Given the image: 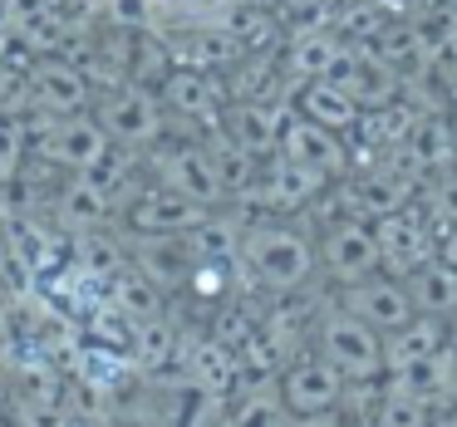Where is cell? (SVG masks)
Here are the masks:
<instances>
[{
	"label": "cell",
	"mask_w": 457,
	"mask_h": 427,
	"mask_svg": "<svg viewBox=\"0 0 457 427\" xmlns=\"http://www.w3.org/2000/svg\"><path fill=\"white\" fill-rule=\"evenodd\" d=\"M241 256H246L251 275H256L261 285H270V290H300L310 280V270H315V250H310V241L295 236V231H286V226L251 231Z\"/></svg>",
	"instance_id": "6da1fadb"
},
{
	"label": "cell",
	"mask_w": 457,
	"mask_h": 427,
	"mask_svg": "<svg viewBox=\"0 0 457 427\" xmlns=\"http://www.w3.org/2000/svg\"><path fill=\"white\" fill-rule=\"evenodd\" d=\"M315 339H320V358H329L349 383H369V378H378L388 368L384 364V334L374 324H364V319H354L349 309L345 315H329Z\"/></svg>",
	"instance_id": "7a4b0ae2"
},
{
	"label": "cell",
	"mask_w": 457,
	"mask_h": 427,
	"mask_svg": "<svg viewBox=\"0 0 457 427\" xmlns=\"http://www.w3.org/2000/svg\"><path fill=\"white\" fill-rule=\"evenodd\" d=\"M345 388H349V378L329 358H300V364L280 368V398H286L290 417L329 413V407L345 403Z\"/></svg>",
	"instance_id": "3957f363"
},
{
	"label": "cell",
	"mask_w": 457,
	"mask_h": 427,
	"mask_svg": "<svg viewBox=\"0 0 457 427\" xmlns=\"http://www.w3.org/2000/svg\"><path fill=\"white\" fill-rule=\"evenodd\" d=\"M378 250H384V266L398 270V275H413L418 266L433 260V231H428V217L413 207H398L388 217L374 221Z\"/></svg>",
	"instance_id": "277c9868"
},
{
	"label": "cell",
	"mask_w": 457,
	"mask_h": 427,
	"mask_svg": "<svg viewBox=\"0 0 457 427\" xmlns=\"http://www.w3.org/2000/svg\"><path fill=\"white\" fill-rule=\"evenodd\" d=\"M325 266L335 270V280H345V285L369 280L378 266H384V250H378L374 226H364V217H349V221H339V226H329Z\"/></svg>",
	"instance_id": "5b68a950"
},
{
	"label": "cell",
	"mask_w": 457,
	"mask_h": 427,
	"mask_svg": "<svg viewBox=\"0 0 457 427\" xmlns=\"http://www.w3.org/2000/svg\"><path fill=\"white\" fill-rule=\"evenodd\" d=\"M345 309L354 319H364V324H374L378 334H394V329H403L408 319L418 315L413 295H408V285H398V280H359V285H345Z\"/></svg>",
	"instance_id": "8992f818"
},
{
	"label": "cell",
	"mask_w": 457,
	"mask_h": 427,
	"mask_svg": "<svg viewBox=\"0 0 457 427\" xmlns=\"http://www.w3.org/2000/svg\"><path fill=\"white\" fill-rule=\"evenodd\" d=\"M394 388L423 398L437 413H443V407H457V344L443 349V354H433V358H418V364H408V368H394Z\"/></svg>",
	"instance_id": "52a82bcc"
},
{
	"label": "cell",
	"mask_w": 457,
	"mask_h": 427,
	"mask_svg": "<svg viewBox=\"0 0 457 427\" xmlns=\"http://www.w3.org/2000/svg\"><path fill=\"white\" fill-rule=\"evenodd\" d=\"M280 152L300 168H315V172H339L345 168V143H339L335 128H320L310 119H290L286 133H280Z\"/></svg>",
	"instance_id": "ba28073f"
},
{
	"label": "cell",
	"mask_w": 457,
	"mask_h": 427,
	"mask_svg": "<svg viewBox=\"0 0 457 427\" xmlns=\"http://www.w3.org/2000/svg\"><path fill=\"white\" fill-rule=\"evenodd\" d=\"M443 349H453L447 319L443 315H413L403 329H394V334L384 339V364L388 368H408V364H418V358L443 354Z\"/></svg>",
	"instance_id": "9c48e42d"
},
{
	"label": "cell",
	"mask_w": 457,
	"mask_h": 427,
	"mask_svg": "<svg viewBox=\"0 0 457 427\" xmlns=\"http://www.w3.org/2000/svg\"><path fill=\"white\" fill-rule=\"evenodd\" d=\"M413 177H403L398 168H388V162H378L374 172H364V177L354 182V192H349V201H354V217H388V211L408 207L413 201Z\"/></svg>",
	"instance_id": "30bf717a"
},
{
	"label": "cell",
	"mask_w": 457,
	"mask_h": 427,
	"mask_svg": "<svg viewBox=\"0 0 457 427\" xmlns=\"http://www.w3.org/2000/svg\"><path fill=\"white\" fill-rule=\"evenodd\" d=\"M237 378H241V358L231 344H221L217 334L187 344V383L192 388H207V393L227 398V388L237 383Z\"/></svg>",
	"instance_id": "8fae6325"
},
{
	"label": "cell",
	"mask_w": 457,
	"mask_h": 427,
	"mask_svg": "<svg viewBox=\"0 0 457 427\" xmlns=\"http://www.w3.org/2000/svg\"><path fill=\"white\" fill-rule=\"evenodd\" d=\"M162 177H168L172 192H182V197L197 201V207H207V201H217L221 192H227L217 177V168H212V152H197V148L172 152V158L162 162Z\"/></svg>",
	"instance_id": "7c38bea8"
},
{
	"label": "cell",
	"mask_w": 457,
	"mask_h": 427,
	"mask_svg": "<svg viewBox=\"0 0 457 427\" xmlns=\"http://www.w3.org/2000/svg\"><path fill=\"white\" fill-rule=\"evenodd\" d=\"M300 119L320 123V128L345 133V128H354V123H359V103H354V94L339 89L335 79H310L305 89H300Z\"/></svg>",
	"instance_id": "4fadbf2b"
},
{
	"label": "cell",
	"mask_w": 457,
	"mask_h": 427,
	"mask_svg": "<svg viewBox=\"0 0 457 427\" xmlns=\"http://www.w3.org/2000/svg\"><path fill=\"white\" fill-rule=\"evenodd\" d=\"M133 221H138L143 231H158V236H178V231L202 226V207L187 201L182 192L162 187V192H153V197H143L138 207H133Z\"/></svg>",
	"instance_id": "5bb4252c"
},
{
	"label": "cell",
	"mask_w": 457,
	"mask_h": 427,
	"mask_svg": "<svg viewBox=\"0 0 457 427\" xmlns=\"http://www.w3.org/2000/svg\"><path fill=\"white\" fill-rule=\"evenodd\" d=\"M408 295H413L418 315H443L453 319L457 315V270L447 260H428L408 275Z\"/></svg>",
	"instance_id": "9a60e30c"
},
{
	"label": "cell",
	"mask_w": 457,
	"mask_h": 427,
	"mask_svg": "<svg viewBox=\"0 0 457 427\" xmlns=\"http://www.w3.org/2000/svg\"><path fill=\"white\" fill-rule=\"evenodd\" d=\"M320 187H325V172L300 168V162L280 158L276 168H270V177H266V187H261V192H266V201L276 211H295V207H305V201H315Z\"/></svg>",
	"instance_id": "2e32d148"
},
{
	"label": "cell",
	"mask_w": 457,
	"mask_h": 427,
	"mask_svg": "<svg viewBox=\"0 0 457 427\" xmlns=\"http://www.w3.org/2000/svg\"><path fill=\"white\" fill-rule=\"evenodd\" d=\"M433 417H437V407H428L423 398H413V393L388 383L384 398L374 403V413H369V427H428Z\"/></svg>",
	"instance_id": "e0dca14e"
},
{
	"label": "cell",
	"mask_w": 457,
	"mask_h": 427,
	"mask_svg": "<svg viewBox=\"0 0 457 427\" xmlns=\"http://www.w3.org/2000/svg\"><path fill=\"white\" fill-rule=\"evenodd\" d=\"M221 427H290V407H286V398H280V388L276 393H246L237 407L227 413V423Z\"/></svg>",
	"instance_id": "ac0fdd59"
},
{
	"label": "cell",
	"mask_w": 457,
	"mask_h": 427,
	"mask_svg": "<svg viewBox=\"0 0 457 427\" xmlns=\"http://www.w3.org/2000/svg\"><path fill=\"white\" fill-rule=\"evenodd\" d=\"M286 113L280 109H256V103H246V109L237 113V143L241 148H270V143H280V133H286Z\"/></svg>",
	"instance_id": "d6986e66"
},
{
	"label": "cell",
	"mask_w": 457,
	"mask_h": 427,
	"mask_svg": "<svg viewBox=\"0 0 457 427\" xmlns=\"http://www.w3.org/2000/svg\"><path fill=\"white\" fill-rule=\"evenodd\" d=\"M50 152L60 162H74V168H94V162L104 158V133L89 128V123H70V128H60V138H54Z\"/></svg>",
	"instance_id": "ffe728a7"
},
{
	"label": "cell",
	"mask_w": 457,
	"mask_h": 427,
	"mask_svg": "<svg viewBox=\"0 0 457 427\" xmlns=\"http://www.w3.org/2000/svg\"><path fill=\"white\" fill-rule=\"evenodd\" d=\"M335 54H339V45L329 40V35L310 30V35H300L295 50H290V70L305 74V79H325L329 64H335Z\"/></svg>",
	"instance_id": "44dd1931"
},
{
	"label": "cell",
	"mask_w": 457,
	"mask_h": 427,
	"mask_svg": "<svg viewBox=\"0 0 457 427\" xmlns=\"http://www.w3.org/2000/svg\"><path fill=\"white\" fill-rule=\"evenodd\" d=\"M143 256H148V275L162 280V285H168V280H182V275H187V266L197 260V256H192V246H178L172 236L143 246Z\"/></svg>",
	"instance_id": "7402d4cb"
},
{
	"label": "cell",
	"mask_w": 457,
	"mask_h": 427,
	"mask_svg": "<svg viewBox=\"0 0 457 427\" xmlns=\"http://www.w3.org/2000/svg\"><path fill=\"white\" fill-rule=\"evenodd\" d=\"M94 339H99V349L133 354V344H138V319H129L123 309H104V315L94 319Z\"/></svg>",
	"instance_id": "603a6c76"
},
{
	"label": "cell",
	"mask_w": 457,
	"mask_h": 427,
	"mask_svg": "<svg viewBox=\"0 0 457 427\" xmlns=\"http://www.w3.org/2000/svg\"><path fill=\"white\" fill-rule=\"evenodd\" d=\"M339 30L354 40V50H369V45L378 40V30H384V15H378L374 0H354V5L339 15Z\"/></svg>",
	"instance_id": "cb8c5ba5"
},
{
	"label": "cell",
	"mask_w": 457,
	"mask_h": 427,
	"mask_svg": "<svg viewBox=\"0 0 457 427\" xmlns=\"http://www.w3.org/2000/svg\"><path fill=\"white\" fill-rule=\"evenodd\" d=\"M109 119L119 128V138H153V128H158V113H153L148 99H119Z\"/></svg>",
	"instance_id": "d4e9b609"
},
{
	"label": "cell",
	"mask_w": 457,
	"mask_h": 427,
	"mask_svg": "<svg viewBox=\"0 0 457 427\" xmlns=\"http://www.w3.org/2000/svg\"><path fill=\"white\" fill-rule=\"evenodd\" d=\"M113 309H123L129 319L148 324V319L158 315V295H153L148 280H129V275H119V290H113Z\"/></svg>",
	"instance_id": "484cf974"
},
{
	"label": "cell",
	"mask_w": 457,
	"mask_h": 427,
	"mask_svg": "<svg viewBox=\"0 0 457 427\" xmlns=\"http://www.w3.org/2000/svg\"><path fill=\"white\" fill-rule=\"evenodd\" d=\"M74 368H79V378H84V383H94V388L123 383V364H119L113 349H84V354L74 358Z\"/></svg>",
	"instance_id": "4316f807"
},
{
	"label": "cell",
	"mask_w": 457,
	"mask_h": 427,
	"mask_svg": "<svg viewBox=\"0 0 457 427\" xmlns=\"http://www.w3.org/2000/svg\"><path fill=\"white\" fill-rule=\"evenodd\" d=\"M172 354V334L162 324H138V344H133V358H138L143 368H162V358Z\"/></svg>",
	"instance_id": "83f0119b"
},
{
	"label": "cell",
	"mask_w": 457,
	"mask_h": 427,
	"mask_svg": "<svg viewBox=\"0 0 457 427\" xmlns=\"http://www.w3.org/2000/svg\"><path fill=\"white\" fill-rule=\"evenodd\" d=\"M428 217L443 221L447 231H457V172H443L428 192Z\"/></svg>",
	"instance_id": "f1b7e54d"
},
{
	"label": "cell",
	"mask_w": 457,
	"mask_h": 427,
	"mask_svg": "<svg viewBox=\"0 0 457 427\" xmlns=\"http://www.w3.org/2000/svg\"><path fill=\"white\" fill-rule=\"evenodd\" d=\"M64 217L70 221H99L104 217V192L94 187V182H74V187L64 192Z\"/></svg>",
	"instance_id": "f546056e"
},
{
	"label": "cell",
	"mask_w": 457,
	"mask_h": 427,
	"mask_svg": "<svg viewBox=\"0 0 457 427\" xmlns=\"http://www.w3.org/2000/svg\"><path fill=\"white\" fill-rule=\"evenodd\" d=\"M207 84H197V79H172V103L178 109H207Z\"/></svg>",
	"instance_id": "4dcf8cb0"
},
{
	"label": "cell",
	"mask_w": 457,
	"mask_h": 427,
	"mask_svg": "<svg viewBox=\"0 0 457 427\" xmlns=\"http://www.w3.org/2000/svg\"><path fill=\"white\" fill-rule=\"evenodd\" d=\"M290 427H349L345 417H339V407H329V413H310V417H290Z\"/></svg>",
	"instance_id": "1f68e13d"
},
{
	"label": "cell",
	"mask_w": 457,
	"mask_h": 427,
	"mask_svg": "<svg viewBox=\"0 0 457 427\" xmlns=\"http://www.w3.org/2000/svg\"><path fill=\"white\" fill-rule=\"evenodd\" d=\"M89 266L94 270H113V266H119V250H113V246H99V241H94V246H89Z\"/></svg>",
	"instance_id": "d6a6232c"
},
{
	"label": "cell",
	"mask_w": 457,
	"mask_h": 427,
	"mask_svg": "<svg viewBox=\"0 0 457 427\" xmlns=\"http://www.w3.org/2000/svg\"><path fill=\"white\" fill-rule=\"evenodd\" d=\"M15 168V138L5 128H0V177H5V172Z\"/></svg>",
	"instance_id": "836d02e7"
},
{
	"label": "cell",
	"mask_w": 457,
	"mask_h": 427,
	"mask_svg": "<svg viewBox=\"0 0 457 427\" xmlns=\"http://www.w3.org/2000/svg\"><path fill=\"white\" fill-rule=\"evenodd\" d=\"M443 260L457 270V231H447V236H443Z\"/></svg>",
	"instance_id": "e575fe53"
},
{
	"label": "cell",
	"mask_w": 457,
	"mask_h": 427,
	"mask_svg": "<svg viewBox=\"0 0 457 427\" xmlns=\"http://www.w3.org/2000/svg\"><path fill=\"white\" fill-rule=\"evenodd\" d=\"M5 388H11V383H5V374H0V403H5Z\"/></svg>",
	"instance_id": "d590c367"
},
{
	"label": "cell",
	"mask_w": 457,
	"mask_h": 427,
	"mask_svg": "<svg viewBox=\"0 0 457 427\" xmlns=\"http://www.w3.org/2000/svg\"><path fill=\"white\" fill-rule=\"evenodd\" d=\"M148 427H178V423H148Z\"/></svg>",
	"instance_id": "8d00e7d4"
}]
</instances>
